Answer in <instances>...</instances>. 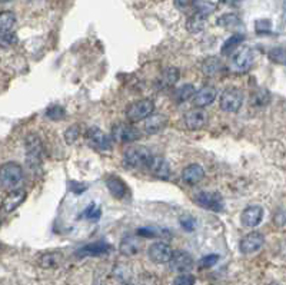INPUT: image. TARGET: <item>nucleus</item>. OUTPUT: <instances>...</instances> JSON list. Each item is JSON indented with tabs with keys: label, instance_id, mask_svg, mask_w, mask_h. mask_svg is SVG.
<instances>
[{
	"label": "nucleus",
	"instance_id": "f257e3e1",
	"mask_svg": "<svg viewBox=\"0 0 286 285\" xmlns=\"http://www.w3.org/2000/svg\"><path fill=\"white\" fill-rule=\"evenodd\" d=\"M153 161V155L146 146H132L123 153V163L130 169H149Z\"/></svg>",
	"mask_w": 286,
	"mask_h": 285
},
{
	"label": "nucleus",
	"instance_id": "f03ea898",
	"mask_svg": "<svg viewBox=\"0 0 286 285\" xmlns=\"http://www.w3.org/2000/svg\"><path fill=\"white\" fill-rule=\"evenodd\" d=\"M23 168L16 162H6L0 166V186L3 189H14L23 179Z\"/></svg>",
	"mask_w": 286,
	"mask_h": 285
},
{
	"label": "nucleus",
	"instance_id": "7ed1b4c3",
	"mask_svg": "<svg viewBox=\"0 0 286 285\" xmlns=\"http://www.w3.org/2000/svg\"><path fill=\"white\" fill-rule=\"evenodd\" d=\"M243 92L239 87H228L221 95L219 106L226 113H235L243 105Z\"/></svg>",
	"mask_w": 286,
	"mask_h": 285
},
{
	"label": "nucleus",
	"instance_id": "20e7f679",
	"mask_svg": "<svg viewBox=\"0 0 286 285\" xmlns=\"http://www.w3.org/2000/svg\"><path fill=\"white\" fill-rule=\"evenodd\" d=\"M193 202L199 205L200 208L213 212H222L225 208V201L221 194L211 192V191H200L195 194Z\"/></svg>",
	"mask_w": 286,
	"mask_h": 285
},
{
	"label": "nucleus",
	"instance_id": "39448f33",
	"mask_svg": "<svg viewBox=\"0 0 286 285\" xmlns=\"http://www.w3.org/2000/svg\"><path fill=\"white\" fill-rule=\"evenodd\" d=\"M26 148V161L27 165L35 169L42 162V153H43V145L42 141L36 134H29L25 139Z\"/></svg>",
	"mask_w": 286,
	"mask_h": 285
},
{
	"label": "nucleus",
	"instance_id": "423d86ee",
	"mask_svg": "<svg viewBox=\"0 0 286 285\" xmlns=\"http://www.w3.org/2000/svg\"><path fill=\"white\" fill-rule=\"evenodd\" d=\"M85 139H86L87 145L95 150L99 152H108L112 149V139L108 137L102 129L98 126H92L89 128L85 134Z\"/></svg>",
	"mask_w": 286,
	"mask_h": 285
},
{
	"label": "nucleus",
	"instance_id": "0eeeda50",
	"mask_svg": "<svg viewBox=\"0 0 286 285\" xmlns=\"http://www.w3.org/2000/svg\"><path fill=\"white\" fill-rule=\"evenodd\" d=\"M152 112H155V103L152 99H140L129 105L126 109V116L130 122L145 121Z\"/></svg>",
	"mask_w": 286,
	"mask_h": 285
},
{
	"label": "nucleus",
	"instance_id": "6e6552de",
	"mask_svg": "<svg viewBox=\"0 0 286 285\" xmlns=\"http://www.w3.org/2000/svg\"><path fill=\"white\" fill-rule=\"evenodd\" d=\"M140 138V132L133 125L119 122L112 128V139L117 143H132Z\"/></svg>",
	"mask_w": 286,
	"mask_h": 285
},
{
	"label": "nucleus",
	"instance_id": "1a4fd4ad",
	"mask_svg": "<svg viewBox=\"0 0 286 285\" xmlns=\"http://www.w3.org/2000/svg\"><path fill=\"white\" fill-rule=\"evenodd\" d=\"M169 267H171V271L177 274L190 273L195 267V260L187 251L177 249L172 252V257L169 260Z\"/></svg>",
	"mask_w": 286,
	"mask_h": 285
},
{
	"label": "nucleus",
	"instance_id": "9d476101",
	"mask_svg": "<svg viewBox=\"0 0 286 285\" xmlns=\"http://www.w3.org/2000/svg\"><path fill=\"white\" fill-rule=\"evenodd\" d=\"M253 63H255V53H253V50L248 48V46L236 50V52L232 55V69H233L235 72L245 73V72H248L249 69L253 66Z\"/></svg>",
	"mask_w": 286,
	"mask_h": 285
},
{
	"label": "nucleus",
	"instance_id": "9b49d317",
	"mask_svg": "<svg viewBox=\"0 0 286 285\" xmlns=\"http://www.w3.org/2000/svg\"><path fill=\"white\" fill-rule=\"evenodd\" d=\"M265 245V236L261 232H249L248 235H245L240 242H239V251L245 255H250V254H256L258 251H261Z\"/></svg>",
	"mask_w": 286,
	"mask_h": 285
},
{
	"label": "nucleus",
	"instance_id": "f8f14e48",
	"mask_svg": "<svg viewBox=\"0 0 286 285\" xmlns=\"http://www.w3.org/2000/svg\"><path fill=\"white\" fill-rule=\"evenodd\" d=\"M172 252H173V249L169 244L159 241V242H153L150 245L149 249H148V257L155 264H166L171 260Z\"/></svg>",
	"mask_w": 286,
	"mask_h": 285
},
{
	"label": "nucleus",
	"instance_id": "ddd939ff",
	"mask_svg": "<svg viewBox=\"0 0 286 285\" xmlns=\"http://www.w3.org/2000/svg\"><path fill=\"white\" fill-rule=\"evenodd\" d=\"M208 112L205 111L203 108H193L190 111H187L185 113V125H186L187 129H192V131H198L202 129L205 125L208 124Z\"/></svg>",
	"mask_w": 286,
	"mask_h": 285
},
{
	"label": "nucleus",
	"instance_id": "4468645a",
	"mask_svg": "<svg viewBox=\"0 0 286 285\" xmlns=\"http://www.w3.org/2000/svg\"><path fill=\"white\" fill-rule=\"evenodd\" d=\"M111 244L106 241H96V242H90L85 247L79 248L76 251V257L79 258H85V257H100V255H106L111 252Z\"/></svg>",
	"mask_w": 286,
	"mask_h": 285
},
{
	"label": "nucleus",
	"instance_id": "2eb2a0df",
	"mask_svg": "<svg viewBox=\"0 0 286 285\" xmlns=\"http://www.w3.org/2000/svg\"><path fill=\"white\" fill-rule=\"evenodd\" d=\"M26 199V191L25 189H10V192L4 197L3 202H1V211L6 214L16 211Z\"/></svg>",
	"mask_w": 286,
	"mask_h": 285
},
{
	"label": "nucleus",
	"instance_id": "dca6fc26",
	"mask_svg": "<svg viewBox=\"0 0 286 285\" xmlns=\"http://www.w3.org/2000/svg\"><path fill=\"white\" fill-rule=\"evenodd\" d=\"M263 215H265V211L261 205H250L243 210L240 215V221H242V225L246 228H255L262 222Z\"/></svg>",
	"mask_w": 286,
	"mask_h": 285
},
{
	"label": "nucleus",
	"instance_id": "f3484780",
	"mask_svg": "<svg viewBox=\"0 0 286 285\" xmlns=\"http://www.w3.org/2000/svg\"><path fill=\"white\" fill-rule=\"evenodd\" d=\"M168 124H169V119H168L166 115L152 112L149 116L145 119V132L149 134V135L161 134L163 129L168 126Z\"/></svg>",
	"mask_w": 286,
	"mask_h": 285
},
{
	"label": "nucleus",
	"instance_id": "a211bd4d",
	"mask_svg": "<svg viewBox=\"0 0 286 285\" xmlns=\"http://www.w3.org/2000/svg\"><path fill=\"white\" fill-rule=\"evenodd\" d=\"M218 96V90L213 86H203L199 90H195L192 102L196 108H206L212 105Z\"/></svg>",
	"mask_w": 286,
	"mask_h": 285
},
{
	"label": "nucleus",
	"instance_id": "6ab92c4d",
	"mask_svg": "<svg viewBox=\"0 0 286 285\" xmlns=\"http://www.w3.org/2000/svg\"><path fill=\"white\" fill-rule=\"evenodd\" d=\"M180 77V72L177 68H166L162 71L161 76L156 79V86L158 89H171L173 87Z\"/></svg>",
	"mask_w": 286,
	"mask_h": 285
},
{
	"label": "nucleus",
	"instance_id": "aec40b11",
	"mask_svg": "<svg viewBox=\"0 0 286 285\" xmlns=\"http://www.w3.org/2000/svg\"><path fill=\"white\" fill-rule=\"evenodd\" d=\"M142 249V241L137 236H124L119 244V252L124 257H135Z\"/></svg>",
	"mask_w": 286,
	"mask_h": 285
},
{
	"label": "nucleus",
	"instance_id": "412c9836",
	"mask_svg": "<svg viewBox=\"0 0 286 285\" xmlns=\"http://www.w3.org/2000/svg\"><path fill=\"white\" fill-rule=\"evenodd\" d=\"M149 169L156 178L163 179V181L169 179L171 175H172V169H171L169 162L166 161L165 158H162V156H153V161L150 163Z\"/></svg>",
	"mask_w": 286,
	"mask_h": 285
},
{
	"label": "nucleus",
	"instance_id": "4be33fe9",
	"mask_svg": "<svg viewBox=\"0 0 286 285\" xmlns=\"http://www.w3.org/2000/svg\"><path fill=\"white\" fill-rule=\"evenodd\" d=\"M205 178V169L199 163H190L182 171V179L189 185H196Z\"/></svg>",
	"mask_w": 286,
	"mask_h": 285
},
{
	"label": "nucleus",
	"instance_id": "5701e85b",
	"mask_svg": "<svg viewBox=\"0 0 286 285\" xmlns=\"http://www.w3.org/2000/svg\"><path fill=\"white\" fill-rule=\"evenodd\" d=\"M106 186L109 189V192L112 194L114 198L122 199L127 194V186L123 181L117 176H109L106 178Z\"/></svg>",
	"mask_w": 286,
	"mask_h": 285
},
{
	"label": "nucleus",
	"instance_id": "b1692460",
	"mask_svg": "<svg viewBox=\"0 0 286 285\" xmlns=\"http://www.w3.org/2000/svg\"><path fill=\"white\" fill-rule=\"evenodd\" d=\"M225 69L224 62L218 56H209L202 62V71L206 76H216Z\"/></svg>",
	"mask_w": 286,
	"mask_h": 285
},
{
	"label": "nucleus",
	"instance_id": "393cba45",
	"mask_svg": "<svg viewBox=\"0 0 286 285\" xmlns=\"http://www.w3.org/2000/svg\"><path fill=\"white\" fill-rule=\"evenodd\" d=\"M206 19L208 16L202 14V13L195 12V14H192L186 22V29L190 33H199L205 29L206 26Z\"/></svg>",
	"mask_w": 286,
	"mask_h": 285
},
{
	"label": "nucleus",
	"instance_id": "a878e982",
	"mask_svg": "<svg viewBox=\"0 0 286 285\" xmlns=\"http://www.w3.org/2000/svg\"><path fill=\"white\" fill-rule=\"evenodd\" d=\"M137 236H143V238H169L171 234L168 229H163L159 226H143V228H137Z\"/></svg>",
	"mask_w": 286,
	"mask_h": 285
},
{
	"label": "nucleus",
	"instance_id": "bb28decb",
	"mask_svg": "<svg viewBox=\"0 0 286 285\" xmlns=\"http://www.w3.org/2000/svg\"><path fill=\"white\" fill-rule=\"evenodd\" d=\"M62 261L60 252H45L39 257V265L42 268H56Z\"/></svg>",
	"mask_w": 286,
	"mask_h": 285
},
{
	"label": "nucleus",
	"instance_id": "cd10ccee",
	"mask_svg": "<svg viewBox=\"0 0 286 285\" xmlns=\"http://www.w3.org/2000/svg\"><path fill=\"white\" fill-rule=\"evenodd\" d=\"M243 40H245V35H240V33H236V35L229 37L222 46V55L230 56L243 43Z\"/></svg>",
	"mask_w": 286,
	"mask_h": 285
},
{
	"label": "nucleus",
	"instance_id": "c85d7f7f",
	"mask_svg": "<svg viewBox=\"0 0 286 285\" xmlns=\"http://www.w3.org/2000/svg\"><path fill=\"white\" fill-rule=\"evenodd\" d=\"M195 90H196V89H195V86H193L192 83H186V85H182L180 87H177L173 92L174 102H177V103L186 102V100H189L193 96Z\"/></svg>",
	"mask_w": 286,
	"mask_h": 285
},
{
	"label": "nucleus",
	"instance_id": "c756f323",
	"mask_svg": "<svg viewBox=\"0 0 286 285\" xmlns=\"http://www.w3.org/2000/svg\"><path fill=\"white\" fill-rule=\"evenodd\" d=\"M16 23V16L14 13L9 12V10H4V12H0V33H7L13 29V26Z\"/></svg>",
	"mask_w": 286,
	"mask_h": 285
},
{
	"label": "nucleus",
	"instance_id": "7c9ffc66",
	"mask_svg": "<svg viewBox=\"0 0 286 285\" xmlns=\"http://www.w3.org/2000/svg\"><path fill=\"white\" fill-rule=\"evenodd\" d=\"M271 102V93L266 89H258L255 92H252L250 96V103L253 106H266Z\"/></svg>",
	"mask_w": 286,
	"mask_h": 285
},
{
	"label": "nucleus",
	"instance_id": "2f4dec72",
	"mask_svg": "<svg viewBox=\"0 0 286 285\" xmlns=\"http://www.w3.org/2000/svg\"><path fill=\"white\" fill-rule=\"evenodd\" d=\"M100 216H102V211H100V208L95 204V202H92V204H89L87 205V208L85 211L80 214V219L82 218H86L89 221H99Z\"/></svg>",
	"mask_w": 286,
	"mask_h": 285
},
{
	"label": "nucleus",
	"instance_id": "473e14b6",
	"mask_svg": "<svg viewBox=\"0 0 286 285\" xmlns=\"http://www.w3.org/2000/svg\"><path fill=\"white\" fill-rule=\"evenodd\" d=\"M46 118H49L52 121H63L66 118V111L60 105H52L45 112Z\"/></svg>",
	"mask_w": 286,
	"mask_h": 285
},
{
	"label": "nucleus",
	"instance_id": "72a5a7b5",
	"mask_svg": "<svg viewBox=\"0 0 286 285\" xmlns=\"http://www.w3.org/2000/svg\"><path fill=\"white\" fill-rule=\"evenodd\" d=\"M216 23L222 27H233V26L240 25V19L235 13H226L216 20Z\"/></svg>",
	"mask_w": 286,
	"mask_h": 285
},
{
	"label": "nucleus",
	"instance_id": "f704fd0d",
	"mask_svg": "<svg viewBox=\"0 0 286 285\" xmlns=\"http://www.w3.org/2000/svg\"><path fill=\"white\" fill-rule=\"evenodd\" d=\"M192 4H193L196 12L202 13L205 16H209L215 10V4L211 3V1H206V0H193Z\"/></svg>",
	"mask_w": 286,
	"mask_h": 285
},
{
	"label": "nucleus",
	"instance_id": "c9c22d12",
	"mask_svg": "<svg viewBox=\"0 0 286 285\" xmlns=\"http://www.w3.org/2000/svg\"><path fill=\"white\" fill-rule=\"evenodd\" d=\"M79 137H80V128H79V125H72L70 128H67V129L64 131V141H66L67 145L75 143L76 141L79 139Z\"/></svg>",
	"mask_w": 286,
	"mask_h": 285
},
{
	"label": "nucleus",
	"instance_id": "e433bc0d",
	"mask_svg": "<svg viewBox=\"0 0 286 285\" xmlns=\"http://www.w3.org/2000/svg\"><path fill=\"white\" fill-rule=\"evenodd\" d=\"M179 223H180V226H182L186 232H193V229H195L198 221H196V218L192 216V215H183V216H180Z\"/></svg>",
	"mask_w": 286,
	"mask_h": 285
},
{
	"label": "nucleus",
	"instance_id": "4c0bfd02",
	"mask_svg": "<svg viewBox=\"0 0 286 285\" xmlns=\"http://www.w3.org/2000/svg\"><path fill=\"white\" fill-rule=\"evenodd\" d=\"M255 30L258 35H268L272 32V22L268 20V19H261V20H256L255 23Z\"/></svg>",
	"mask_w": 286,
	"mask_h": 285
},
{
	"label": "nucleus",
	"instance_id": "58836bf2",
	"mask_svg": "<svg viewBox=\"0 0 286 285\" xmlns=\"http://www.w3.org/2000/svg\"><path fill=\"white\" fill-rule=\"evenodd\" d=\"M269 59L275 63L284 65L285 63V48L284 46H278L269 52Z\"/></svg>",
	"mask_w": 286,
	"mask_h": 285
},
{
	"label": "nucleus",
	"instance_id": "ea45409f",
	"mask_svg": "<svg viewBox=\"0 0 286 285\" xmlns=\"http://www.w3.org/2000/svg\"><path fill=\"white\" fill-rule=\"evenodd\" d=\"M218 261H219V255H218V254H209V255L200 258L199 268H202V270H205V268H212V267H215V265L218 264Z\"/></svg>",
	"mask_w": 286,
	"mask_h": 285
},
{
	"label": "nucleus",
	"instance_id": "a19ab883",
	"mask_svg": "<svg viewBox=\"0 0 286 285\" xmlns=\"http://www.w3.org/2000/svg\"><path fill=\"white\" fill-rule=\"evenodd\" d=\"M196 283L195 277L189 273H180L173 280L174 285H193Z\"/></svg>",
	"mask_w": 286,
	"mask_h": 285
},
{
	"label": "nucleus",
	"instance_id": "79ce46f5",
	"mask_svg": "<svg viewBox=\"0 0 286 285\" xmlns=\"http://www.w3.org/2000/svg\"><path fill=\"white\" fill-rule=\"evenodd\" d=\"M69 189H70L72 192H75V194H82V192H85L87 189V185L72 181V182H69Z\"/></svg>",
	"mask_w": 286,
	"mask_h": 285
},
{
	"label": "nucleus",
	"instance_id": "37998d69",
	"mask_svg": "<svg viewBox=\"0 0 286 285\" xmlns=\"http://www.w3.org/2000/svg\"><path fill=\"white\" fill-rule=\"evenodd\" d=\"M274 221L276 225L284 226V225H285V211H284V210H279V211L276 212L274 216Z\"/></svg>",
	"mask_w": 286,
	"mask_h": 285
},
{
	"label": "nucleus",
	"instance_id": "c03bdc74",
	"mask_svg": "<svg viewBox=\"0 0 286 285\" xmlns=\"http://www.w3.org/2000/svg\"><path fill=\"white\" fill-rule=\"evenodd\" d=\"M9 1H12V0H0V3H9Z\"/></svg>",
	"mask_w": 286,
	"mask_h": 285
}]
</instances>
